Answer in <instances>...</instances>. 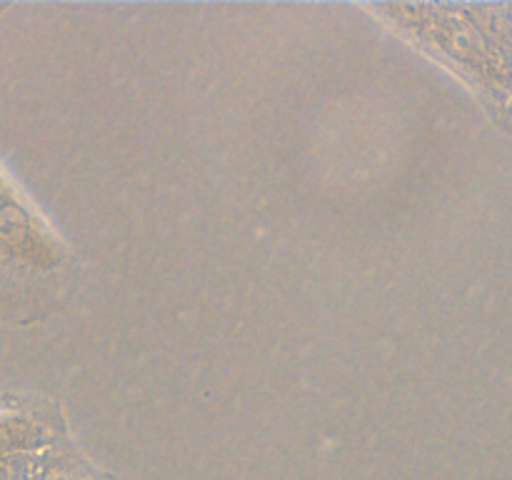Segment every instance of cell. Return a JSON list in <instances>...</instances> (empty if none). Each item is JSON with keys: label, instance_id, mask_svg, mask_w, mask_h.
Here are the masks:
<instances>
[{"label": "cell", "instance_id": "7a4b0ae2", "mask_svg": "<svg viewBox=\"0 0 512 480\" xmlns=\"http://www.w3.org/2000/svg\"><path fill=\"white\" fill-rule=\"evenodd\" d=\"M45 440L43 428L25 415H0V460H15L18 455L40 448Z\"/></svg>", "mask_w": 512, "mask_h": 480}, {"label": "cell", "instance_id": "6da1fadb", "mask_svg": "<svg viewBox=\"0 0 512 480\" xmlns=\"http://www.w3.org/2000/svg\"><path fill=\"white\" fill-rule=\"evenodd\" d=\"M0 258L35 270L55 268L60 260L55 235L15 193L3 170H0Z\"/></svg>", "mask_w": 512, "mask_h": 480}, {"label": "cell", "instance_id": "3957f363", "mask_svg": "<svg viewBox=\"0 0 512 480\" xmlns=\"http://www.w3.org/2000/svg\"><path fill=\"white\" fill-rule=\"evenodd\" d=\"M45 480H75V478H65V475H53V478H45Z\"/></svg>", "mask_w": 512, "mask_h": 480}]
</instances>
